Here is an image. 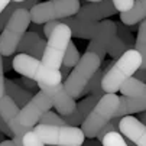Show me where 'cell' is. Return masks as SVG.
Wrapping results in <instances>:
<instances>
[{
  "instance_id": "obj_1",
  "label": "cell",
  "mask_w": 146,
  "mask_h": 146,
  "mask_svg": "<svg viewBox=\"0 0 146 146\" xmlns=\"http://www.w3.org/2000/svg\"><path fill=\"white\" fill-rule=\"evenodd\" d=\"M142 67V56L137 51L129 49L106 70L101 80V88L104 94H116L120 87Z\"/></svg>"
},
{
  "instance_id": "obj_2",
  "label": "cell",
  "mask_w": 146,
  "mask_h": 146,
  "mask_svg": "<svg viewBox=\"0 0 146 146\" xmlns=\"http://www.w3.org/2000/svg\"><path fill=\"white\" fill-rule=\"evenodd\" d=\"M12 68L22 77L35 81L36 84L55 86L62 82L59 70L48 68L40 59L29 56L26 54H17L12 61Z\"/></svg>"
},
{
  "instance_id": "obj_3",
  "label": "cell",
  "mask_w": 146,
  "mask_h": 146,
  "mask_svg": "<svg viewBox=\"0 0 146 146\" xmlns=\"http://www.w3.org/2000/svg\"><path fill=\"white\" fill-rule=\"evenodd\" d=\"M101 62L103 61L93 52H84L81 55L77 65L72 68L70 75L64 81V88L74 100L81 98L82 90L86 88V86L97 72V70H100Z\"/></svg>"
},
{
  "instance_id": "obj_4",
  "label": "cell",
  "mask_w": 146,
  "mask_h": 146,
  "mask_svg": "<svg viewBox=\"0 0 146 146\" xmlns=\"http://www.w3.org/2000/svg\"><path fill=\"white\" fill-rule=\"evenodd\" d=\"M119 107V96L106 93L94 106V109L88 113V116L81 123V130L86 139H94L97 133L114 119V114Z\"/></svg>"
},
{
  "instance_id": "obj_5",
  "label": "cell",
  "mask_w": 146,
  "mask_h": 146,
  "mask_svg": "<svg viewBox=\"0 0 146 146\" xmlns=\"http://www.w3.org/2000/svg\"><path fill=\"white\" fill-rule=\"evenodd\" d=\"M29 25H31L29 10L17 9L10 16L7 23L2 29V33H0V55L12 56L16 52L20 39L28 32Z\"/></svg>"
},
{
  "instance_id": "obj_6",
  "label": "cell",
  "mask_w": 146,
  "mask_h": 146,
  "mask_svg": "<svg viewBox=\"0 0 146 146\" xmlns=\"http://www.w3.org/2000/svg\"><path fill=\"white\" fill-rule=\"evenodd\" d=\"M81 3L80 0H48L38 3L29 10L31 22L36 25H44L51 20H61L77 15Z\"/></svg>"
},
{
  "instance_id": "obj_7",
  "label": "cell",
  "mask_w": 146,
  "mask_h": 146,
  "mask_svg": "<svg viewBox=\"0 0 146 146\" xmlns=\"http://www.w3.org/2000/svg\"><path fill=\"white\" fill-rule=\"evenodd\" d=\"M33 133L45 146H81L86 136L80 127L36 124Z\"/></svg>"
},
{
  "instance_id": "obj_8",
  "label": "cell",
  "mask_w": 146,
  "mask_h": 146,
  "mask_svg": "<svg viewBox=\"0 0 146 146\" xmlns=\"http://www.w3.org/2000/svg\"><path fill=\"white\" fill-rule=\"evenodd\" d=\"M71 42V31L67 25L59 23L52 33L49 35L46 40V46L44 51V55L40 58V61L52 70H59L62 65V59H64L65 51L68 44Z\"/></svg>"
},
{
  "instance_id": "obj_9",
  "label": "cell",
  "mask_w": 146,
  "mask_h": 146,
  "mask_svg": "<svg viewBox=\"0 0 146 146\" xmlns=\"http://www.w3.org/2000/svg\"><path fill=\"white\" fill-rule=\"evenodd\" d=\"M116 22L109 19L100 20V22H90L87 39H90V44L87 45L86 52L96 54L101 61L107 54V46L116 36Z\"/></svg>"
},
{
  "instance_id": "obj_10",
  "label": "cell",
  "mask_w": 146,
  "mask_h": 146,
  "mask_svg": "<svg viewBox=\"0 0 146 146\" xmlns=\"http://www.w3.org/2000/svg\"><path fill=\"white\" fill-rule=\"evenodd\" d=\"M51 107H52V104H51L49 98L42 91H39V93L33 94V97L28 101L26 106H23L19 110L17 120L23 127L32 129L39 123L40 117L46 111L51 110Z\"/></svg>"
},
{
  "instance_id": "obj_11",
  "label": "cell",
  "mask_w": 146,
  "mask_h": 146,
  "mask_svg": "<svg viewBox=\"0 0 146 146\" xmlns=\"http://www.w3.org/2000/svg\"><path fill=\"white\" fill-rule=\"evenodd\" d=\"M38 88H39V91H42L49 98L52 107H55V110L59 116L70 114L77 109L75 100L67 93V90L64 88V84H62V82L55 84V86L38 84Z\"/></svg>"
},
{
  "instance_id": "obj_12",
  "label": "cell",
  "mask_w": 146,
  "mask_h": 146,
  "mask_svg": "<svg viewBox=\"0 0 146 146\" xmlns=\"http://www.w3.org/2000/svg\"><path fill=\"white\" fill-rule=\"evenodd\" d=\"M19 107L15 104V101L9 97V96H3L0 98V117L2 120L7 124V127L12 130L13 133V137H20L22 139L23 135L32 129H28V127H23L22 124L19 123L17 120V116H19Z\"/></svg>"
},
{
  "instance_id": "obj_13",
  "label": "cell",
  "mask_w": 146,
  "mask_h": 146,
  "mask_svg": "<svg viewBox=\"0 0 146 146\" xmlns=\"http://www.w3.org/2000/svg\"><path fill=\"white\" fill-rule=\"evenodd\" d=\"M116 13L117 10L113 6L111 0H100V2L87 3L81 6L77 12V17L84 20V22H100V20H104Z\"/></svg>"
},
{
  "instance_id": "obj_14",
  "label": "cell",
  "mask_w": 146,
  "mask_h": 146,
  "mask_svg": "<svg viewBox=\"0 0 146 146\" xmlns=\"http://www.w3.org/2000/svg\"><path fill=\"white\" fill-rule=\"evenodd\" d=\"M119 133L136 146H146V126L142 124L137 117L124 116L119 121Z\"/></svg>"
},
{
  "instance_id": "obj_15",
  "label": "cell",
  "mask_w": 146,
  "mask_h": 146,
  "mask_svg": "<svg viewBox=\"0 0 146 146\" xmlns=\"http://www.w3.org/2000/svg\"><path fill=\"white\" fill-rule=\"evenodd\" d=\"M45 46H46V40L29 31V32H26L23 35L22 39H20L16 51L19 54H26V55L33 56L36 59H40L42 55H44Z\"/></svg>"
},
{
  "instance_id": "obj_16",
  "label": "cell",
  "mask_w": 146,
  "mask_h": 146,
  "mask_svg": "<svg viewBox=\"0 0 146 146\" xmlns=\"http://www.w3.org/2000/svg\"><path fill=\"white\" fill-rule=\"evenodd\" d=\"M5 94L9 96L15 101V104L19 109L26 106L28 101L33 97V93H31V91H28L22 87H19L13 80H9V78H5Z\"/></svg>"
},
{
  "instance_id": "obj_17",
  "label": "cell",
  "mask_w": 146,
  "mask_h": 146,
  "mask_svg": "<svg viewBox=\"0 0 146 146\" xmlns=\"http://www.w3.org/2000/svg\"><path fill=\"white\" fill-rule=\"evenodd\" d=\"M146 19V0H135L132 9L120 13V22L126 26L137 25Z\"/></svg>"
},
{
  "instance_id": "obj_18",
  "label": "cell",
  "mask_w": 146,
  "mask_h": 146,
  "mask_svg": "<svg viewBox=\"0 0 146 146\" xmlns=\"http://www.w3.org/2000/svg\"><path fill=\"white\" fill-rule=\"evenodd\" d=\"M145 110H146V104H143L142 101L126 97V96H121V97H119V107H117L114 117L121 119L124 116H129L133 113H142Z\"/></svg>"
},
{
  "instance_id": "obj_19",
  "label": "cell",
  "mask_w": 146,
  "mask_h": 146,
  "mask_svg": "<svg viewBox=\"0 0 146 146\" xmlns=\"http://www.w3.org/2000/svg\"><path fill=\"white\" fill-rule=\"evenodd\" d=\"M120 93L126 97L135 98L146 104V84L137 81L136 78H129L124 84L120 87Z\"/></svg>"
},
{
  "instance_id": "obj_20",
  "label": "cell",
  "mask_w": 146,
  "mask_h": 146,
  "mask_svg": "<svg viewBox=\"0 0 146 146\" xmlns=\"http://www.w3.org/2000/svg\"><path fill=\"white\" fill-rule=\"evenodd\" d=\"M135 51H137L142 56V67L146 68V19L142 20L139 28H137V36L135 39Z\"/></svg>"
},
{
  "instance_id": "obj_21",
  "label": "cell",
  "mask_w": 146,
  "mask_h": 146,
  "mask_svg": "<svg viewBox=\"0 0 146 146\" xmlns=\"http://www.w3.org/2000/svg\"><path fill=\"white\" fill-rule=\"evenodd\" d=\"M103 75H104V71L103 70H97V72L93 75V78L88 81V84L86 86V88L82 90V96H96L97 98H101L104 96V91L101 88V80H103Z\"/></svg>"
},
{
  "instance_id": "obj_22",
  "label": "cell",
  "mask_w": 146,
  "mask_h": 146,
  "mask_svg": "<svg viewBox=\"0 0 146 146\" xmlns=\"http://www.w3.org/2000/svg\"><path fill=\"white\" fill-rule=\"evenodd\" d=\"M80 58H81V55H80V52H78L75 44L71 40V42L68 44V46H67L64 59H62V65L67 67V68H74V67L77 65V62L80 61Z\"/></svg>"
},
{
  "instance_id": "obj_23",
  "label": "cell",
  "mask_w": 146,
  "mask_h": 146,
  "mask_svg": "<svg viewBox=\"0 0 146 146\" xmlns=\"http://www.w3.org/2000/svg\"><path fill=\"white\" fill-rule=\"evenodd\" d=\"M126 51H129V48L124 45V42H123V40H121L117 35L113 38V40L110 42V45L107 46V54H109L111 58H114V61H116L117 58H120Z\"/></svg>"
},
{
  "instance_id": "obj_24",
  "label": "cell",
  "mask_w": 146,
  "mask_h": 146,
  "mask_svg": "<svg viewBox=\"0 0 146 146\" xmlns=\"http://www.w3.org/2000/svg\"><path fill=\"white\" fill-rule=\"evenodd\" d=\"M98 100L100 98H97L96 96H88L84 100H81L80 103H77V110H78V113L81 114L82 119H86L88 116V113L94 109V106L97 104Z\"/></svg>"
},
{
  "instance_id": "obj_25",
  "label": "cell",
  "mask_w": 146,
  "mask_h": 146,
  "mask_svg": "<svg viewBox=\"0 0 146 146\" xmlns=\"http://www.w3.org/2000/svg\"><path fill=\"white\" fill-rule=\"evenodd\" d=\"M116 35L123 40L124 42V45H126L129 49H133V46H135V39H133V36H132V32L127 29V26L126 25H123L121 22H119V23H116Z\"/></svg>"
},
{
  "instance_id": "obj_26",
  "label": "cell",
  "mask_w": 146,
  "mask_h": 146,
  "mask_svg": "<svg viewBox=\"0 0 146 146\" xmlns=\"http://www.w3.org/2000/svg\"><path fill=\"white\" fill-rule=\"evenodd\" d=\"M103 146H127L126 139H124L119 132H110L101 139Z\"/></svg>"
},
{
  "instance_id": "obj_27",
  "label": "cell",
  "mask_w": 146,
  "mask_h": 146,
  "mask_svg": "<svg viewBox=\"0 0 146 146\" xmlns=\"http://www.w3.org/2000/svg\"><path fill=\"white\" fill-rule=\"evenodd\" d=\"M39 124H48V126H67L65 121L62 120L61 116H58V113L54 111H46L39 120Z\"/></svg>"
},
{
  "instance_id": "obj_28",
  "label": "cell",
  "mask_w": 146,
  "mask_h": 146,
  "mask_svg": "<svg viewBox=\"0 0 146 146\" xmlns=\"http://www.w3.org/2000/svg\"><path fill=\"white\" fill-rule=\"evenodd\" d=\"M119 121H120V120H119L117 117L111 119V120L106 124V126H104V127L97 133V136H96V137H97V140H100V142H101V139H103L104 136H106L107 133H110V132H119Z\"/></svg>"
},
{
  "instance_id": "obj_29",
  "label": "cell",
  "mask_w": 146,
  "mask_h": 146,
  "mask_svg": "<svg viewBox=\"0 0 146 146\" xmlns=\"http://www.w3.org/2000/svg\"><path fill=\"white\" fill-rule=\"evenodd\" d=\"M22 146H45L38 139V136L33 133V130H29L22 137Z\"/></svg>"
},
{
  "instance_id": "obj_30",
  "label": "cell",
  "mask_w": 146,
  "mask_h": 146,
  "mask_svg": "<svg viewBox=\"0 0 146 146\" xmlns=\"http://www.w3.org/2000/svg\"><path fill=\"white\" fill-rule=\"evenodd\" d=\"M16 84L19 86V87H22V88H25V90H28V91H35L36 88H38V84L35 81H32V80H29V78H26V77H20V78H17V80H13Z\"/></svg>"
},
{
  "instance_id": "obj_31",
  "label": "cell",
  "mask_w": 146,
  "mask_h": 146,
  "mask_svg": "<svg viewBox=\"0 0 146 146\" xmlns=\"http://www.w3.org/2000/svg\"><path fill=\"white\" fill-rule=\"evenodd\" d=\"M111 3L116 7V10L121 13V12H127L129 9H132L135 0H111Z\"/></svg>"
},
{
  "instance_id": "obj_32",
  "label": "cell",
  "mask_w": 146,
  "mask_h": 146,
  "mask_svg": "<svg viewBox=\"0 0 146 146\" xmlns=\"http://www.w3.org/2000/svg\"><path fill=\"white\" fill-rule=\"evenodd\" d=\"M59 25V22L58 20H51V22H46V23H44V26H42V31H44V36L48 39L49 38V35L52 33V31L56 28Z\"/></svg>"
},
{
  "instance_id": "obj_33",
  "label": "cell",
  "mask_w": 146,
  "mask_h": 146,
  "mask_svg": "<svg viewBox=\"0 0 146 146\" xmlns=\"http://www.w3.org/2000/svg\"><path fill=\"white\" fill-rule=\"evenodd\" d=\"M5 96V71L2 64V55H0V98Z\"/></svg>"
},
{
  "instance_id": "obj_34",
  "label": "cell",
  "mask_w": 146,
  "mask_h": 146,
  "mask_svg": "<svg viewBox=\"0 0 146 146\" xmlns=\"http://www.w3.org/2000/svg\"><path fill=\"white\" fill-rule=\"evenodd\" d=\"M133 78H136L137 81L145 82V84H146V68H139V70L133 74Z\"/></svg>"
},
{
  "instance_id": "obj_35",
  "label": "cell",
  "mask_w": 146,
  "mask_h": 146,
  "mask_svg": "<svg viewBox=\"0 0 146 146\" xmlns=\"http://www.w3.org/2000/svg\"><path fill=\"white\" fill-rule=\"evenodd\" d=\"M28 29H31V32L36 33V35H38V36H40V38L44 36L42 25H36V23H32V22H31V25H29V28H28Z\"/></svg>"
},
{
  "instance_id": "obj_36",
  "label": "cell",
  "mask_w": 146,
  "mask_h": 146,
  "mask_svg": "<svg viewBox=\"0 0 146 146\" xmlns=\"http://www.w3.org/2000/svg\"><path fill=\"white\" fill-rule=\"evenodd\" d=\"M12 58L10 56H2V64H3V71H12Z\"/></svg>"
},
{
  "instance_id": "obj_37",
  "label": "cell",
  "mask_w": 146,
  "mask_h": 146,
  "mask_svg": "<svg viewBox=\"0 0 146 146\" xmlns=\"http://www.w3.org/2000/svg\"><path fill=\"white\" fill-rule=\"evenodd\" d=\"M81 146H103L100 140H96V139H87L84 140V143H82Z\"/></svg>"
},
{
  "instance_id": "obj_38",
  "label": "cell",
  "mask_w": 146,
  "mask_h": 146,
  "mask_svg": "<svg viewBox=\"0 0 146 146\" xmlns=\"http://www.w3.org/2000/svg\"><path fill=\"white\" fill-rule=\"evenodd\" d=\"M59 74H61L62 81H65L67 77L70 75V68H67V67H64V65H61V67H59Z\"/></svg>"
},
{
  "instance_id": "obj_39",
  "label": "cell",
  "mask_w": 146,
  "mask_h": 146,
  "mask_svg": "<svg viewBox=\"0 0 146 146\" xmlns=\"http://www.w3.org/2000/svg\"><path fill=\"white\" fill-rule=\"evenodd\" d=\"M142 124H145L146 126V110L145 111H142V113H139V119H137Z\"/></svg>"
},
{
  "instance_id": "obj_40",
  "label": "cell",
  "mask_w": 146,
  "mask_h": 146,
  "mask_svg": "<svg viewBox=\"0 0 146 146\" xmlns=\"http://www.w3.org/2000/svg\"><path fill=\"white\" fill-rule=\"evenodd\" d=\"M10 2H12V0H0V13L5 10V7H6Z\"/></svg>"
},
{
  "instance_id": "obj_41",
  "label": "cell",
  "mask_w": 146,
  "mask_h": 146,
  "mask_svg": "<svg viewBox=\"0 0 146 146\" xmlns=\"http://www.w3.org/2000/svg\"><path fill=\"white\" fill-rule=\"evenodd\" d=\"M0 146H16L13 143V140H3V142H0Z\"/></svg>"
},
{
  "instance_id": "obj_42",
  "label": "cell",
  "mask_w": 146,
  "mask_h": 146,
  "mask_svg": "<svg viewBox=\"0 0 146 146\" xmlns=\"http://www.w3.org/2000/svg\"><path fill=\"white\" fill-rule=\"evenodd\" d=\"M126 143H127V146H136L133 142H130V140H126Z\"/></svg>"
},
{
  "instance_id": "obj_43",
  "label": "cell",
  "mask_w": 146,
  "mask_h": 146,
  "mask_svg": "<svg viewBox=\"0 0 146 146\" xmlns=\"http://www.w3.org/2000/svg\"><path fill=\"white\" fill-rule=\"evenodd\" d=\"M0 142H3V133H0Z\"/></svg>"
},
{
  "instance_id": "obj_44",
  "label": "cell",
  "mask_w": 146,
  "mask_h": 146,
  "mask_svg": "<svg viewBox=\"0 0 146 146\" xmlns=\"http://www.w3.org/2000/svg\"><path fill=\"white\" fill-rule=\"evenodd\" d=\"M90 3H94V2H100V0H88Z\"/></svg>"
},
{
  "instance_id": "obj_45",
  "label": "cell",
  "mask_w": 146,
  "mask_h": 146,
  "mask_svg": "<svg viewBox=\"0 0 146 146\" xmlns=\"http://www.w3.org/2000/svg\"><path fill=\"white\" fill-rule=\"evenodd\" d=\"M12 2H25V0H12Z\"/></svg>"
}]
</instances>
